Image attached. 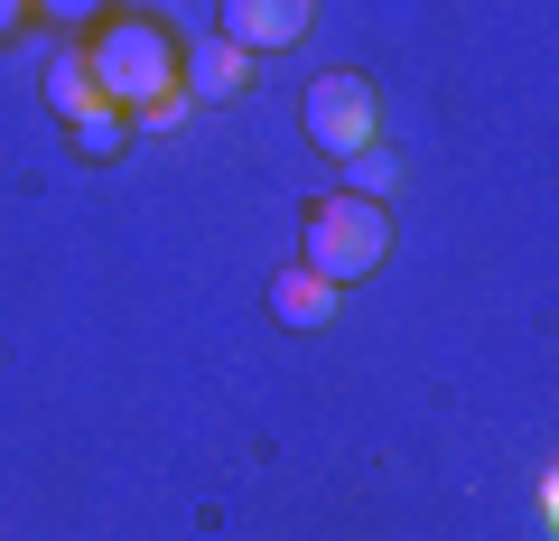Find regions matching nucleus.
<instances>
[{
  "label": "nucleus",
  "instance_id": "f257e3e1",
  "mask_svg": "<svg viewBox=\"0 0 559 541\" xmlns=\"http://www.w3.org/2000/svg\"><path fill=\"white\" fill-rule=\"evenodd\" d=\"M94 84L112 113H131V131H178L187 121V84H178V38L159 20H112L94 28Z\"/></svg>",
  "mask_w": 559,
  "mask_h": 541
},
{
  "label": "nucleus",
  "instance_id": "7ed1b4c3",
  "mask_svg": "<svg viewBox=\"0 0 559 541\" xmlns=\"http://www.w3.org/2000/svg\"><path fill=\"white\" fill-rule=\"evenodd\" d=\"M299 121H308V141H318L326 160H355V150L382 141V103H373L364 75H318L308 103H299Z\"/></svg>",
  "mask_w": 559,
  "mask_h": 541
},
{
  "label": "nucleus",
  "instance_id": "20e7f679",
  "mask_svg": "<svg viewBox=\"0 0 559 541\" xmlns=\"http://www.w3.org/2000/svg\"><path fill=\"white\" fill-rule=\"evenodd\" d=\"M308 20H318V0H224L215 38H234L242 57H271V47H299Z\"/></svg>",
  "mask_w": 559,
  "mask_h": 541
},
{
  "label": "nucleus",
  "instance_id": "9d476101",
  "mask_svg": "<svg viewBox=\"0 0 559 541\" xmlns=\"http://www.w3.org/2000/svg\"><path fill=\"white\" fill-rule=\"evenodd\" d=\"M28 10H38V20H57V28H94L103 0H28Z\"/></svg>",
  "mask_w": 559,
  "mask_h": 541
},
{
  "label": "nucleus",
  "instance_id": "1a4fd4ad",
  "mask_svg": "<svg viewBox=\"0 0 559 541\" xmlns=\"http://www.w3.org/2000/svg\"><path fill=\"white\" fill-rule=\"evenodd\" d=\"M345 178H355L345 197H392V187H401V160L373 141V150H355V160H345Z\"/></svg>",
  "mask_w": 559,
  "mask_h": 541
},
{
  "label": "nucleus",
  "instance_id": "6e6552de",
  "mask_svg": "<svg viewBox=\"0 0 559 541\" xmlns=\"http://www.w3.org/2000/svg\"><path fill=\"white\" fill-rule=\"evenodd\" d=\"M121 141H131V113H112V103H94V113L75 121V150H84V160H121Z\"/></svg>",
  "mask_w": 559,
  "mask_h": 541
},
{
  "label": "nucleus",
  "instance_id": "f03ea898",
  "mask_svg": "<svg viewBox=\"0 0 559 541\" xmlns=\"http://www.w3.org/2000/svg\"><path fill=\"white\" fill-rule=\"evenodd\" d=\"M308 271L318 281H373L382 261H392V205L382 197H318L308 205Z\"/></svg>",
  "mask_w": 559,
  "mask_h": 541
},
{
  "label": "nucleus",
  "instance_id": "9b49d317",
  "mask_svg": "<svg viewBox=\"0 0 559 541\" xmlns=\"http://www.w3.org/2000/svg\"><path fill=\"white\" fill-rule=\"evenodd\" d=\"M28 20H38V10H28V0H0V47L20 38V28H28Z\"/></svg>",
  "mask_w": 559,
  "mask_h": 541
},
{
  "label": "nucleus",
  "instance_id": "423d86ee",
  "mask_svg": "<svg viewBox=\"0 0 559 541\" xmlns=\"http://www.w3.org/2000/svg\"><path fill=\"white\" fill-rule=\"evenodd\" d=\"M271 318L280 327H326V318H336V281H318L308 261H299V271H280V281H271Z\"/></svg>",
  "mask_w": 559,
  "mask_h": 541
},
{
  "label": "nucleus",
  "instance_id": "39448f33",
  "mask_svg": "<svg viewBox=\"0 0 559 541\" xmlns=\"http://www.w3.org/2000/svg\"><path fill=\"white\" fill-rule=\"evenodd\" d=\"M252 66H261V57H242L234 38H197V47H178V84H187V103H234L242 84H252Z\"/></svg>",
  "mask_w": 559,
  "mask_h": 541
},
{
  "label": "nucleus",
  "instance_id": "0eeeda50",
  "mask_svg": "<svg viewBox=\"0 0 559 541\" xmlns=\"http://www.w3.org/2000/svg\"><path fill=\"white\" fill-rule=\"evenodd\" d=\"M38 84H47V103H57L66 121H84V113H94V103H103V84H94V57H84V47H57Z\"/></svg>",
  "mask_w": 559,
  "mask_h": 541
}]
</instances>
